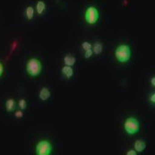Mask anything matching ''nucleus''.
<instances>
[{
    "label": "nucleus",
    "instance_id": "nucleus-1",
    "mask_svg": "<svg viewBox=\"0 0 155 155\" xmlns=\"http://www.w3.org/2000/svg\"><path fill=\"white\" fill-rule=\"evenodd\" d=\"M132 51L127 44L119 45L115 50V57L120 63H127L131 59Z\"/></svg>",
    "mask_w": 155,
    "mask_h": 155
},
{
    "label": "nucleus",
    "instance_id": "nucleus-12",
    "mask_svg": "<svg viewBox=\"0 0 155 155\" xmlns=\"http://www.w3.org/2000/svg\"><path fill=\"white\" fill-rule=\"evenodd\" d=\"M35 16V9L33 6L28 5L25 9V17L28 20H32Z\"/></svg>",
    "mask_w": 155,
    "mask_h": 155
},
{
    "label": "nucleus",
    "instance_id": "nucleus-20",
    "mask_svg": "<svg viewBox=\"0 0 155 155\" xmlns=\"http://www.w3.org/2000/svg\"><path fill=\"white\" fill-rule=\"evenodd\" d=\"M3 73H4V66H3V64L0 62V77L3 75Z\"/></svg>",
    "mask_w": 155,
    "mask_h": 155
},
{
    "label": "nucleus",
    "instance_id": "nucleus-14",
    "mask_svg": "<svg viewBox=\"0 0 155 155\" xmlns=\"http://www.w3.org/2000/svg\"><path fill=\"white\" fill-rule=\"evenodd\" d=\"M18 106H19L20 110H26V109H27V101L24 99V98L20 99L19 100V102H18Z\"/></svg>",
    "mask_w": 155,
    "mask_h": 155
},
{
    "label": "nucleus",
    "instance_id": "nucleus-4",
    "mask_svg": "<svg viewBox=\"0 0 155 155\" xmlns=\"http://www.w3.org/2000/svg\"><path fill=\"white\" fill-rule=\"evenodd\" d=\"M84 20L90 25H94L99 20V11L94 6H89L84 12Z\"/></svg>",
    "mask_w": 155,
    "mask_h": 155
},
{
    "label": "nucleus",
    "instance_id": "nucleus-2",
    "mask_svg": "<svg viewBox=\"0 0 155 155\" xmlns=\"http://www.w3.org/2000/svg\"><path fill=\"white\" fill-rule=\"evenodd\" d=\"M26 71L28 74L31 77H38L42 71L41 62L36 58H31L27 61L26 64Z\"/></svg>",
    "mask_w": 155,
    "mask_h": 155
},
{
    "label": "nucleus",
    "instance_id": "nucleus-21",
    "mask_svg": "<svg viewBox=\"0 0 155 155\" xmlns=\"http://www.w3.org/2000/svg\"><path fill=\"white\" fill-rule=\"evenodd\" d=\"M151 84H152V85L154 87L155 86V77L152 78V79H151Z\"/></svg>",
    "mask_w": 155,
    "mask_h": 155
},
{
    "label": "nucleus",
    "instance_id": "nucleus-9",
    "mask_svg": "<svg viewBox=\"0 0 155 155\" xmlns=\"http://www.w3.org/2000/svg\"><path fill=\"white\" fill-rule=\"evenodd\" d=\"M63 61L65 63V66L72 67L76 63V58L74 56H72V54H66L63 58Z\"/></svg>",
    "mask_w": 155,
    "mask_h": 155
},
{
    "label": "nucleus",
    "instance_id": "nucleus-6",
    "mask_svg": "<svg viewBox=\"0 0 155 155\" xmlns=\"http://www.w3.org/2000/svg\"><path fill=\"white\" fill-rule=\"evenodd\" d=\"M51 97V91L47 87H42L41 89L40 92H39V98L41 101H47Z\"/></svg>",
    "mask_w": 155,
    "mask_h": 155
},
{
    "label": "nucleus",
    "instance_id": "nucleus-11",
    "mask_svg": "<svg viewBox=\"0 0 155 155\" xmlns=\"http://www.w3.org/2000/svg\"><path fill=\"white\" fill-rule=\"evenodd\" d=\"M16 108V101L13 98H9L6 100L5 102V109L7 112L11 113L12 111L15 110Z\"/></svg>",
    "mask_w": 155,
    "mask_h": 155
},
{
    "label": "nucleus",
    "instance_id": "nucleus-8",
    "mask_svg": "<svg viewBox=\"0 0 155 155\" xmlns=\"http://www.w3.org/2000/svg\"><path fill=\"white\" fill-rule=\"evenodd\" d=\"M47 9V5H46V3H45L43 0H39L36 3V5H35V11L37 12L38 15H42L44 13V11Z\"/></svg>",
    "mask_w": 155,
    "mask_h": 155
},
{
    "label": "nucleus",
    "instance_id": "nucleus-13",
    "mask_svg": "<svg viewBox=\"0 0 155 155\" xmlns=\"http://www.w3.org/2000/svg\"><path fill=\"white\" fill-rule=\"evenodd\" d=\"M103 50H104V46H103V44L101 42H96L92 46V51L97 55L101 54L103 53Z\"/></svg>",
    "mask_w": 155,
    "mask_h": 155
},
{
    "label": "nucleus",
    "instance_id": "nucleus-18",
    "mask_svg": "<svg viewBox=\"0 0 155 155\" xmlns=\"http://www.w3.org/2000/svg\"><path fill=\"white\" fill-rule=\"evenodd\" d=\"M137 154V152L134 149L128 150L127 152V155H136Z\"/></svg>",
    "mask_w": 155,
    "mask_h": 155
},
{
    "label": "nucleus",
    "instance_id": "nucleus-10",
    "mask_svg": "<svg viewBox=\"0 0 155 155\" xmlns=\"http://www.w3.org/2000/svg\"><path fill=\"white\" fill-rule=\"evenodd\" d=\"M61 72L67 78H71L74 74V71H73L72 67H69V66H64L61 69Z\"/></svg>",
    "mask_w": 155,
    "mask_h": 155
},
{
    "label": "nucleus",
    "instance_id": "nucleus-19",
    "mask_svg": "<svg viewBox=\"0 0 155 155\" xmlns=\"http://www.w3.org/2000/svg\"><path fill=\"white\" fill-rule=\"evenodd\" d=\"M149 101L153 104H155V93H153V94L150 96L149 97Z\"/></svg>",
    "mask_w": 155,
    "mask_h": 155
},
{
    "label": "nucleus",
    "instance_id": "nucleus-17",
    "mask_svg": "<svg viewBox=\"0 0 155 155\" xmlns=\"http://www.w3.org/2000/svg\"><path fill=\"white\" fill-rule=\"evenodd\" d=\"M15 116L17 117V118H22V116H23V112L22 110H17L15 112Z\"/></svg>",
    "mask_w": 155,
    "mask_h": 155
},
{
    "label": "nucleus",
    "instance_id": "nucleus-16",
    "mask_svg": "<svg viewBox=\"0 0 155 155\" xmlns=\"http://www.w3.org/2000/svg\"><path fill=\"white\" fill-rule=\"evenodd\" d=\"M92 54H93V51H92L91 48L84 51V58L85 59H90L92 56Z\"/></svg>",
    "mask_w": 155,
    "mask_h": 155
},
{
    "label": "nucleus",
    "instance_id": "nucleus-7",
    "mask_svg": "<svg viewBox=\"0 0 155 155\" xmlns=\"http://www.w3.org/2000/svg\"><path fill=\"white\" fill-rule=\"evenodd\" d=\"M134 150L136 152L142 153L147 147V143L142 140H136L135 142H134Z\"/></svg>",
    "mask_w": 155,
    "mask_h": 155
},
{
    "label": "nucleus",
    "instance_id": "nucleus-5",
    "mask_svg": "<svg viewBox=\"0 0 155 155\" xmlns=\"http://www.w3.org/2000/svg\"><path fill=\"white\" fill-rule=\"evenodd\" d=\"M53 151V147L48 140H40L35 146V153L37 155H50Z\"/></svg>",
    "mask_w": 155,
    "mask_h": 155
},
{
    "label": "nucleus",
    "instance_id": "nucleus-15",
    "mask_svg": "<svg viewBox=\"0 0 155 155\" xmlns=\"http://www.w3.org/2000/svg\"><path fill=\"white\" fill-rule=\"evenodd\" d=\"M81 47H82V48H83L84 51L92 48V45L91 44L90 42H88V41H84L83 43L81 44Z\"/></svg>",
    "mask_w": 155,
    "mask_h": 155
},
{
    "label": "nucleus",
    "instance_id": "nucleus-3",
    "mask_svg": "<svg viewBox=\"0 0 155 155\" xmlns=\"http://www.w3.org/2000/svg\"><path fill=\"white\" fill-rule=\"evenodd\" d=\"M140 122L133 116L127 117L124 122V130L127 134L133 135L137 134L140 131Z\"/></svg>",
    "mask_w": 155,
    "mask_h": 155
}]
</instances>
